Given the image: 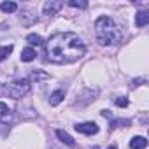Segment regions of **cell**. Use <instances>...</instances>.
<instances>
[{
	"instance_id": "obj_3",
	"label": "cell",
	"mask_w": 149,
	"mask_h": 149,
	"mask_svg": "<svg viewBox=\"0 0 149 149\" xmlns=\"http://www.w3.org/2000/svg\"><path fill=\"white\" fill-rule=\"evenodd\" d=\"M6 91L9 93L11 98L19 100V98H23L30 91V81L28 79H16V81H13L11 84L6 86Z\"/></svg>"
},
{
	"instance_id": "obj_10",
	"label": "cell",
	"mask_w": 149,
	"mask_h": 149,
	"mask_svg": "<svg viewBox=\"0 0 149 149\" xmlns=\"http://www.w3.org/2000/svg\"><path fill=\"white\" fill-rule=\"evenodd\" d=\"M130 147H132V149H146V147H147L146 137H133V139L130 140Z\"/></svg>"
},
{
	"instance_id": "obj_8",
	"label": "cell",
	"mask_w": 149,
	"mask_h": 149,
	"mask_svg": "<svg viewBox=\"0 0 149 149\" xmlns=\"http://www.w3.org/2000/svg\"><path fill=\"white\" fill-rule=\"evenodd\" d=\"M63 98H65V90H56V91L51 93V97H49V104H51V105H58V104L63 102Z\"/></svg>"
},
{
	"instance_id": "obj_9",
	"label": "cell",
	"mask_w": 149,
	"mask_h": 149,
	"mask_svg": "<svg viewBox=\"0 0 149 149\" xmlns=\"http://www.w3.org/2000/svg\"><path fill=\"white\" fill-rule=\"evenodd\" d=\"M147 23H149V13L139 11V13L135 14V25H137V26H146Z\"/></svg>"
},
{
	"instance_id": "obj_19",
	"label": "cell",
	"mask_w": 149,
	"mask_h": 149,
	"mask_svg": "<svg viewBox=\"0 0 149 149\" xmlns=\"http://www.w3.org/2000/svg\"><path fill=\"white\" fill-rule=\"evenodd\" d=\"M114 104H116L118 107H128V100H126L125 97H118V98L114 100Z\"/></svg>"
},
{
	"instance_id": "obj_1",
	"label": "cell",
	"mask_w": 149,
	"mask_h": 149,
	"mask_svg": "<svg viewBox=\"0 0 149 149\" xmlns=\"http://www.w3.org/2000/svg\"><path fill=\"white\" fill-rule=\"evenodd\" d=\"M86 46L83 39L74 32H60L49 37L46 42V56L47 61L56 65H68L84 56Z\"/></svg>"
},
{
	"instance_id": "obj_21",
	"label": "cell",
	"mask_w": 149,
	"mask_h": 149,
	"mask_svg": "<svg viewBox=\"0 0 149 149\" xmlns=\"http://www.w3.org/2000/svg\"><path fill=\"white\" fill-rule=\"evenodd\" d=\"M102 116H104V118H109V119H112V114H111V111H105V109H104V111H102Z\"/></svg>"
},
{
	"instance_id": "obj_2",
	"label": "cell",
	"mask_w": 149,
	"mask_h": 149,
	"mask_svg": "<svg viewBox=\"0 0 149 149\" xmlns=\"http://www.w3.org/2000/svg\"><path fill=\"white\" fill-rule=\"evenodd\" d=\"M95 32H97V39L100 46H112L123 40V33L119 26L109 16H100L95 21Z\"/></svg>"
},
{
	"instance_id": "obj_17",
	"label": "cell",
	"mask_w": 149,
	"mask_h": 149,
	"mask_svg": "<svg viewBox=\"0 0 149 149\" xmlns=\"http://www.w3.org/2000/svg\"><path fill=\"white\" fill-rule=\"evenodd\" d=\"M68 6H70V7H77V9H86V7H88V2H77V0H70Z\"/></svg>"
},
{
	"instance_id": "obj_23",
	"label": "cell",
	"mask_w": 149,
	"mask_h": 149,
	"mask_svg": "<svg viewBox=\"0 0 149 149\" xmlns=\"http://www.w3.org/2000/svg\"><path fill=\"white\" fill-rule=\"evenodd\" d=\"M107 149H118V147H116V146H111V147H107Z\"/></svg>"
},
{
	"instance_id": "obj_6",
	"label": "cell",
	"mask_w": 149,
	"mask_h": 149,
	"mask_svg": "<svg viewBox=\"0 0 149 149\" xmlns=\"http://www.w3.org/2000/svg\"><path fill=\"white\" fill-rule=\"evenodd\" d=\"M37 19H39V18H37V14H33L32 11H23V13L19 14V21H21L25 26H30V25H33Z\"/></svg>"
},
{
	"instance_id": "obj_15",
	"label": "cell",
	"mask_w": 149,
	"mask_h": 149,
	"mask_svg": "<svg viewBox=\"0 0 149 149\" xmlns=\"http://www.w3.org/2000/svg\"><path fill=\"white\" fill-rule=\"evenodd\" d=\"M130 123H132L130 119H112L111 121V130H116L119 126H128Z\"/></svg>"
},
{
	"instance_id": "obj_20",
	"label": "cell",
	"mask_w": 149,
	"mask_h": 149,
	"mask_svg": "<svg viewBox=\"0 0 149 149\" xmlns=\"http://www.w3.org/2000/svg\"><path fill=\"white\" fill-rule=\"evenodd\" d=\"M9 112H11V111H9V107H7V104L0 102V116H2V118H6Z\"/></svg>"
},
{
	"instance_id": "obj_16",
	"label": "cell",
	"mask_w": 149,
	"mask_h": 149,
	"mask_svg": "<svg viewBox=\"0 0 149 149\" xmlns=\"http://www.w3.org/2000/svg\"><path fill=\"white\" fill-rule=\"evenodd\" d=\"M13 53V44H9V46H4V47H0V61L2 60H6L9 54Z\"/></svg>"
},
{
	"instance_id": "obj_5",
	"label": "cell",
	"mask_w": 149,
	"mask_h": 149,
	"mask_svg": "<svg viewBox=\"0 0 149 149\" xmlns=\"http://www.w3.org/2000/svg\"><path fill=\"white\" fill-rule=\"evenodd\" d=\"M61 7H63V2H60V0H47L44 4V14L54 16V14H58V11Z\"/></svg>"
},
{
	"instance_id": "obj_7",
	"label": "cell",
	"mask_w": 149,
	"mask_h": 149,
	"mask_svg": "<svg viewBox=\"0 0 149 149\" xmlns=\"http://www.w3.org/2000/svg\"><path fill=\"white\" fill-rule=\"evenodd\" d=\"M56 135H58V139H60L65 146H68V147H76V140H74L65 130H56Z\"/></svg>"
},
{
	"instance_id": "obj_14",
	"label": "cell",
	"mask_w": 149,
	"mask_h": 149,
	"mask_svg": "<svg viewBox=\"0 0 149 149\" xmlns=\"http://www.w3.org/2000/svg\"><path fill=\"white\" fill-rule=\"evenodd\" d=\"M0 9H2L4 13H14L18 9V4L16 2H2L0 4Z\"/></svg>"
},
{
	"instance_id": "obj_13",
	"label": "cell",
	"mask_w": 149,
	"mask_h": 149,
	"mask_svg": "<svg viewBox=\"0 0 149 149\" xmlns=\"http://www.w3.org/2000/svg\"><path fill=\"white\" fill-rule=\"evenodd\" d=\"M26 42H30L32 46H42V44H44V39H42L40 35H37V33H30V35L26 37Z\"/></svg>"
},
{
	"instance_id": "obj_12",
	"label": "cell",
	"mask_w": 149,
	"mask_h": 149,
	"mask_svg": "<svg viewBox=\"0 0 149 149\" xmlns=\"http://www.w3.org/2000/svg\"><path fill=\"white\" fill-rule=\"evenodd\" d=\"M30 79L32 81H46V79H49V74H46L42 70H33L32 76H30Z\"/></svg>"
},
{
	"instance_id": "obj_4",
	"label": "cell",
	"mask_w": 149,
	"mask_h": 149,
	"mask_svg": "<svg viewBox=\"0 0 149 149\" xmlns=\"http://www.w3.org/2000/svg\"><path fill=\"white\" fill-rule=\"evenodd\" d=\"M76 130H77L79 133H84V135H95V133H98V125L93 123V121L77 123V125H76Z\"/></svg>"
},
{
	"instance_id": "obj_11",
	"label": "cell",
	"mask_w": 149,
	"mask_h": 149,
	"mask_svg": "<svg viewBox=\"0 0 149 149\" xmlns=\"http://www.w3.org/2000/svg\"><path fill=\"white\" fill-rule=\"evenodd\" d=\"M35 56H37V53H35L33 47H25V49L21 51V60H23V61H33Z\"/></svg>"
},
{
	"instance_id": "obj_18",
	"label": "cell",
	"mask_w": 149,
	"mask_h": 149,
	"mask_svg": "<svg viewBox=\"0 0 149 149\" xmlns=\"http://www.w3.org/2000/svg\"><path fill=\"white\" fill-rule=\"evenodd\" d=\"M88 93H90V97H91V98L98 95V91H97V90H95V91H93V90H88ZM77 98H79V100H77V104H84V100H81V98H83V95H77ZM93 100H95V98H93ZM88 102H91V100H90V98H86V104H88Z\"/></svg>"
},
{
	"instance_id": "obj_22",
	"label": "cell",
	"mask_w": 149,
	"mask_h": 149,
	"mask_svg": "<svg viewBox=\"0 0 149 149\" xmlns=\"http://www.w3.org/2000/svg\"><path fill=\"white\" fill-rule=\"evenodd\" d=\"M140 83H146V79H137V81H133V86H140Z\"/></svg>"
}]
</instances>
